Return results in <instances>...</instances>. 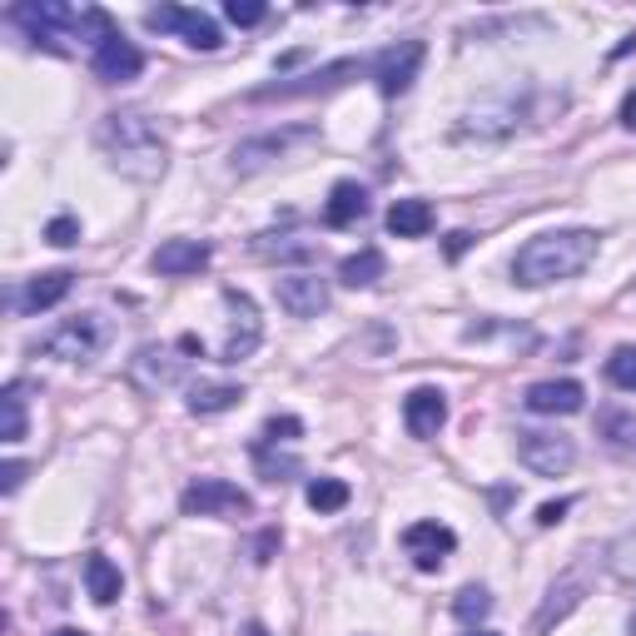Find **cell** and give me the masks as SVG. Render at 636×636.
<instances>
[{
	"label": "cell",
	"instance_id": "20",
	"mask_svg": "<svg viewBox=\"0 0 636 636\" xmlns=\"http://www.w3.org/2000/svg\"><path fill=\"white\" fill-rule=\"evenodd\" d=\"M363 214H368V189L358 184V179H338V184L328 189L324 224L328 229H348V224H358Z\"/></svg>",
	"mask_w": 636,
	"mask_h": 636
},
{
	"label": "cell",
	"instance_id": "23",
	"mask_svg": "<svg viewBox=\"0 0 636 636\" xmlns=\"http://www.w3.org/2000/svg\"><path fill=\"white\" fill-rule=\"evenodd\" d=\"M85 586H89V596H95L99 606H109V602H119V566L109 562L105 552H89L85 556Z\"/></svg>",
	"mask_w": 636,
	"mask_h": 636
},
{
	"label": "cell",
	"instance_id": "14",
	"mask_svg": "<svg viewBox=\"0 0 636 636\" xmlns=\"http://www.w3.org/2000/svg\"><path fill=\"white\" fill-rule=\"evenodd\" d=\"M403 423H407V433L413 437H437L443 433V423H447V398H443V388H413V393L403 398Z\"/></svg>",
	"mask_w": 636,
	"mask_h": 636
},
{
	"label": "cell",
	"instance_id": "31",
	"mask_svg": "<svg viewBox=\"0 0 636 636\" xmlns=\"http://www.w3.org/2000/svg\"><path fill=\"white\" fill-rule=\"evenodd\" d=\"M602 433L616 447H636V417L632 413H602Z\"/></svg>",
	"mask_w": 636,
	"mask_h": 636
},
{
	"label": "cell",
	"instance_id": "24",
	"mask_svg": "<svg viewBox=\"0 0 636 636\" xmlns=\"http://www.w3.org/2000/svg\"><path fill=\"white\" fill-rule=\"evenodd\" d=\"M383 268H388V258L378 254V248H358V254H348L343 264H338V278H343L348 288H368L383 278Z\"/></svg>",
	"mask_w": 636,
	"mask_h": 636
},
{
	"label": "cell",
	"instance_id": "42",
	"mask_svg": "<svg viewBox=\"0 0 636 636\" xmlns=\"http://www.w3.org/2000/svg\"><path fill=\"white\" fill-rule=\"evenodd\" d=\"M239 636H268V626H264V622H248V626H244V632H239Z\"/></svg>",
	"mask_w": 636,
	"mask_h": 636
},
{
	"label": "cell",
	"instance_id": "35",
	"mask_svg": "<svg viewBox=\"0 0 636 636\" xmlns=\"http://www.w3.org/2000/svg\"><path fill=\"white\" fill-rule=\"evenodd\" d=\"M224 15L234 20V25H258V20L268 15V6H264V0H229Z\"/></svg>",
	"mask_w": 636,
	"mask_h": 636
},
{
	"label": "cell",
	"instance_id": "6",
	"mask_svg": "<svg viewBox=\"0 0 636 636\" xmlns=\"http://www.w3.org/2000/svg\"><path fill=\"white\" fill-rule=\"evenodd\" d=\"M179 507H184V517H239V512H254V497L244 487L224 483V477H199V483L184 487Z\"/></svg>",
	"mask_w": 636,
	"mask_h": 636
},
{
	"label": "cell",
	"instance_id": "16",
	"mask_svg": "<svg viewBox=\"0 0 636 636\" xmlns=\"http://www.w3.org/2000/svg\"><path fill=\"white\" fill-rule=\"evenodd\" d=\"M308 135H314L308 125H294V129H268V135H258V139H244V145L234 149V169H239V174L264 169L268 159H278L288 145H298V139H308Z\"/></svg>",
	"mask_w": 636,
	"mask_h": 636
},
{
	"label": "cell",
	"instance_id": "17",
	"mask_svg": "<svg viewBox=\"0 0 636 636\" xmlns=\"http://www.w3.org/2000/svg\"><path fill=\"white\" fill-rule=\"evenodd\" d=\"M89 65H95V75L105 80V85H125V80H135L139 70H145V55H139L125 35H115V40H105V45L89 55Z\"/></svg>",
	"mask_w": 636,
	"mask_h": 636
},
{
	"label": "cell",
	"instance_id": "25",
	"mask_svg": "<svg viewBox=\"0 0 636 636\" xmlns=\"http://www.w3.org/2000/svg\"><path fill=\"white\" fill-rule=\"evenodd\" d=\"M582 592H586L582 576H566V582H556L552 596H547V606H542V616H537V632H547L552 622H562V616L572 612L576 602H582Z\"/></svg>",
	"mask_w": 636,
	"mask_h": 636
},
{
	"label": "cell",
	"instance_id": "13",
	"mask_svg": "<svg viewBox=\"0 0 636 636\" xmlns=\"http://www.w3.org/2000/svg\"><path fill=\"white\" fill-rule=\"evenodd\" d=\"M403 547L413 552L417 572H437V566H443V556L457 547V537H453V527H443V522H413L403 532Z\"/></svg>",
	"mask_w": 636,
	"mask_h": 636
},
{
	"label": "cell",
	"instance_id": "44",
	"mask_svg": "<svg viewBox=\"0 0 636 636\" xmlns=\"http://www.w3.org/2000/svg\"><path fill=\"white\" fill-rule=\"evenodd\" d=\"M467 636H497V632H467Z\"/></svg>",
	"mask_w": 636,
	"mask_h": 636
},
{
	"label": "cell",
	"instance_id": "15",
	"mask_svg": "<svg viewBox=\"0 0 636 636\" xmlns=\"http://www.w3.org/2000/svg\"><path fill=\"white\" fill-rule=\"evenodd\" d=\"M532 413L542 417H566V413H582L586 407V388L572 383V378H552V383H532L522 398Z\"/></svg>",
	"mask_w": 636,
	"mask_h": 636
},
{
	"label": "cell",
	"instance_id": "2",
	"mask_svg": "<svg viewBox=\"0 0 636 636\" xmlns=\"http://www.w3.org/2000/svg\"><path fill=\"white\" fill-rule=\"evenodd\" d=\"M99 149L105 159L129 179H159L165 174V139L145 109H115L99 119Z\"/></svg>",
	"mask_w": 636,
	"mask_h": 636
},
{
	"label": "cell",
	"instance_id": "41",
	"mask_svg": "<svg viewBox=\"0 0 636 636\" xmlns=\"http://www.w3.org/2000/svg\"><path fill=\"white\" fill-rule=\"evenodd\" d=\"M622 125H626V129H636V89L622 99Z\"/></svg>",
	"mask_w": 636,
	"mask_h": 636
},
{
	"label": "cell",
	"instance_id": "21",
	"mask_svg": "<svg viewBox=\"0 0 636 636\" xmlns=\"http://www.w3.org/2000/svg\"><path fill=\"white\" fill-rule=\"evenodd\" d=\"M427 229H433V204H427V199H398V204L388 209V234L423 239Z\"/></svg>",
	"mask_w": 636,
	"mask_h": 636
},
{
	"label": "cell",
	"instance_id": "26",
	"mask_svg": "<svg viewBox=\"0 0 636 636\" xmlns=\"http://www.w3.org/2000/svg\"><path fill=\"white\" fill-rule=\"evenodd\" d=\"M304 497H308V507H314V512H343L353 492H348L343 477H314V483L304 487Z\"/></svg>",
	"mask_w": 636,
	"mask_h": 636
},
{
	"label": "cell",
	"instance_id": "39",
	"mask_svg": "<svg viewBox=\"0 0 636 636\" xmlns=\"http://www.w3.org/2000/svg\"><path fill=\"white\" fill-rule=\"evenodd\" d=\"M467 248H473V234H467V229H453V234H447V244H443V254L447 258H463Z\"/></svg>",
	"mask_w": 636,
	"mask_h": 636
},
{
	"label": "cell",
	"instance_id": "36",
	"mask_svg": "<svg viewBox=\"0 0 636 636\" xmlns=\"http://www.w3.org/2000/svg\"><path fill=\"white\" fill-rule=\"evenodd\" d=\"M45 239H50L55 248H70V244L80 239V224H75L70 214H60V219H50V224H45Z\"/></svg>",
	"mask_w": 636,
	"mask_h": 636
},
{
	"label": "cell",
	"instance_id": "28",
	"mask_svg": "<svg viewBox=\"0 0 636 636\" xmlns=\"http://www.w3.org/2000/svg\"><path fill=\"white\" fill-rule=\"evenodd\" d=\"M606 378H612V388H622V393H636V343H622L606 358Z\"/></svg>",
	"mask_w": 636,
	"mask_h": 636
},
{
	"label": "cell",
	"instance_id": "34",
	"mask_svg": "<svg viewBox=\"0 0 636 636\" xmlns=\"http://www.w3.org/2000/svg\"><path fill=\"white\" fill-rule=\"evenodd\" d=\"M612 572L636 582V537H622V542L612 547Z\"/></svg>",
	"mask_w": 636,
	"mask_h": 636
},
{
	"label": "cell",
	"instance_id": "8",
	"mask_svg": "<svg viewBox=\"0 0 636 636\" xmlns=\"http://www.w3.org/2000/svg\"><path fill=\"white\" fill-rule=\"evenodd\" d=\"M224 304H229V338H224V348H219V358H224V363H244L258 348V338H264V324H258L254 298L239 294V288H224Z\"/></svg>",
	"mask_w": 636,
	"mask_h": 636
},
{
	"label": "cell",
	"instance_id": "12",
	"mask_svg": "<svg viewBox=\"0 0 636 636\" xmlns=\"http://www.w3.org/2000/svg\"><path fill=\"white\" fill-rule=\"evenodd\" d=\"M149 30H179V35L189 40L194 50H219L224 45V35H219V25L204 15V10H184V6H159L145 15Z\"/></svg>",
	"mask_w": 636,
	"mask_h": 636
},
{
	"label": "cell",
	"instance_id": "1",
	"mask_svg": "<svg viewBox=\"0 0 636 636\" xmlns=\"http://www.w3.org/2000/svg\"><path fill=\"white\" fill-rule=\"evenodd\" d=\"M596 258V234L592 229H552V234H537L517 248L512 258V278L522 288H542V284H562L576 278L586 264Z\"/></svg>",
	"mask_w": 636,
	"mask_h": 636
},
{
	"label": "cell",
	"instance_id": "9",
	"mask_svg": "<svg viewBox=\"0 0 636 636\" xmlns=\"http://www.w3.org/2000/svg\"><path fill=\"white\" fill-rule=\"evenodd\" d=\"M174 353H179V343H174V348H165V343H145L135 358H129V383L145 388V393H159V388H174L179 378H184V358H174Z\"/></svg>",
	"mask_w": 636,
	"mask_h": 636
},
{
	"label": "cell",
	"instance_id": "10",
	"mask_svg": "<svg viewBox=\"0 0 636 636\" xmlns=\"http://www.w3.org/2000/svg\"><path fill=\"white\" fill-rule=\"evenodd\" d=\"M274 298L288 318H318L333 294H328V278H318V274H278Z\"/></svg>",
	"mask_w": 636,
	"mask_h": 636
},
{
	"label": "cell",
	"instance_id": "22",
	"mask_svg": "<svg viewBox=\"0 0 636 636\" xmlns=\"http://www.w3.org/2000/svg\"><path fill=\"white\" fill-rule=\"evenodd\" d=\"M244 403V388L239 383H194L189 388V413L209 417V413H229V407Z\"/></svg>",
	"mask_w": 636,
	"mask_h": 636
},
{
	"label": "cell",
	"instance_id": "11",
	"mask_svg": "<svg viewBox=\"0 0 636 636\" xmlns=\"http://www.w3.org/2000/svg\"><path fill=\"white\" fill-rule=\"evenodd\" d=\"M373 60H338V65H324L304 80H278V85H264L254 99H294V95H318V89H338L348 75H368Z\"/></svg>",
	"mask_w": 636,
	"mask_h": 636
},
{
	"label": "cell",
	"instance_id": "38",
	"mask_svg": "<svg viewBox=\"0 0 636 636\" xmlns=\"http://www.w3.org/2000/svg\"><path fill=\"white\" fill-rule=\"evenodd\" d=\"M566 512H572V502H566V497H562V502H542V507H537V527H556Z\"/></svg>",
	"mask_w": 636,
	"mask_h": 636
},
{
	"label": "cell",
	"instance_id": "27",
	"mask_svg": "<svg viewBox=\"0 0 636 636\" xmlns=\"http://www.w3.org/2000/svg\"><path fill=\"white\" fill-rule=\"evenodd\" d=\"M254 463H258V473H264V483H288V477H298V457H278L274 443H258Z\"/></svg>",
	"mask_w": 636,
	"mask_h": 636
},
{
	"label": "cell",
	"instance_id": "5",
	"mask_svg": "<svg viewBox=\"0 0 636 636\" xmlns=\"http://www.w3.org/2000/svg\"><path fill=\"white\" fill-rule=\"evenodd\" d=\"M75 15H80V10L60 6V0H20V6L6 10V20L25 30V40H35V45H50V50H60V45H55L60 30H70V35H75Z\"/></svg>",
	"mask_w": 636,
	"mask_h": 636
},
{
	"label": "cell",
	"instance_id": "3",
	"mask_svg": "<svg viewBox=\"0 0 636 636\" xmlns=\"http://www.w3.org/2000/svg\"><path fill=\"white\" fill-rule=\"evenodd\" d=\"M109 343V324L99 314H75V318H60L55 328H45V333L35 338V353L45 358H60V363H89V358H99Z\"/></svg>",
	"mask_w": 636,
	"mask_h": 636
},
{
	"label": "cell",
	"instance_id": "18",
	"mask_svg": "<svg viewBox=\"0 0 636 636\" xmlns=\"http://www.w3.org/2000/svg\"><path fill=\"white\" fill-rule=\"evenodd\" d=\"M209 254L214 248L204 244V239H169V244H159L155 248V274H165V278H179V274H199V268L209 264Z\"/></svg>",
	"mask_w": 636,
	"mask_h": 636
},
{
	"label": "cell",
	"instance_id": "32",
	"mask_svg": "<svg viewBox=\"0 0 636 636\" xmlns=\"http://www.w3.org/2000/svg\"><path fill=\"white\" fill-rule=\"evenodd\" d=\"M258 254L264 258H314V244L308 239H298V244H278V239H258Z\"/></svg>",
	"mask_w": 636,
	"mask_h": 636
},
{
	"label": "cell",
	"instance_id": "29",
	"mask_svg": "<svg viewBox=\"0 0 636 636\" xmlns=\"http://www.w3.org/2000/svg\"><path fill=\"white\" fill-rule=\"evenodd\" d=\"M0 407H6L0 437H6V443H20V437H25V398H20V383H10L6 393H0Z\"/></svg>",
	"mask_w": 636,
	"mask_h": 636
},
{
	"label": "cell",
	"instance_id": "30",
	"mask_svg": "<svg viewBox=\"0 0 636 636\" xmlns=\"http://www.w3.org/2000/svg\"><path fill=\"white\" fill-rule=\"evenodd\" d=\"M453 612H457V622L477 626L487 612H492V596H487V586H463V592H457V602H453Z\"/></svg>",
	"mask_w": 636,
	"mask_h": 636
},
{
	"label": "cell",
	"instance_id": "40",
	"mask_svg": "<svg viewBox=\"0 0 636 636\" xmlns=\"http://www.w3.org/2000/svg\"><path fill=\"white\" fill-rule=\"evenodd\" d=\"M278 542H284V537H278V532H274V527H268V532H264V537H258V562H274Z\"/></svg>",
	"mask_w": 636,
	"mask_h": 636
},
{
	"label": "cell",
	"instance_id": "19",
	"mask_svg": "<svg viewBox=\"0 0 636 636\" xmlns=\"http://www.w3.org/2000/svg\"><path fill=\"white\" fill-rule=\"evenodd\" d=\"M70 288H75V274H70V268H55V274L30 278L20 294H10V308H20V314H40V308H55Z\"/></svg>",
	"mask_w": 636,
	"mask_h": 636
},
{
	"label": "cell",
	"instance_id": "37",
	"mask_svg": "<svg viewBox=\"0 0 636 636\" xmlns=\"http://www.w3.org/2000/svg\"><path fill=\"white\" fill-rule=\"evenodd\" d=\"M25 473H30V467L10 457V463L0 467V492H6V497H10V492H20V483H25Z\"/></svg>",
	"mask_w": 636,
	"mask_h": 636
},
{
	"label": "cell",
	"instance_id": "7",
	"mask_svg": "<svg viewBox=\"0 0 636 636\" xmlns=\"http://www.w3.org/2000/svg\"><path fill=\"white\" fill-rule=\"evenodd\" d=\"M423 55H427L423 40H398V45L378 50V55H373V70H368V75H373L378 89L393 99V95H403V89L417 80V70H423Z\"/></svg>",
	"mask_w": 636,
	"mask_h": 636
},
{
	"label": "cell",
	"instance_id": "4",
	"mask_svg": "<svg viewBox=\"0 0 636 636\" xmlns=\"http://www.w3.org/2000/svg\"><path fill=\"white\" fill-rule=\"evenodd\" d=\"M517 463L537 477H562L576 463V443L566 433H542V427H522L517 433Z\"/></svg>",
	"mask_w": 636,
	"mask_h": 636
},
{
	"label": "cell",
	"instance_id": "43",
	"mask_svg": "<svg viewBox=\"0 0 636 636\" xmlns=\"http://www.w3.org/2000/svg\"><path fill=\"white\" fill-rule=\"evenodd\" d=\"M50 636H85L80 626H60V632H50Z\"/></svg>",
	"mask_w": 636,
	"mask_h": 636
},
{
	"label": "cell",
	"instance_id": "33",
	"mask_svg": "<svg viewBox=\"0 0 636 636\" xmlns=\"http://www.w3.org/2000/svg\"><path fill=\"white\" fill-rule=\"evenodd\" d=\"M294 437H304V423H298V417H268V423H264V443H294Z\"/></svg>",
	"mask_w": 636,
	"mask_h": 636
}]
</instances>
